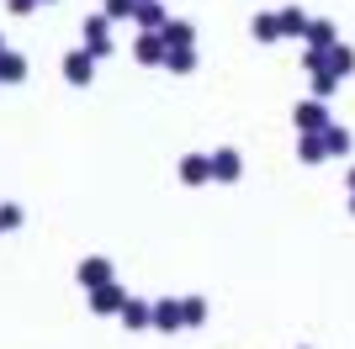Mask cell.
Segmentation results:
<instances>
[{
    "mask_svg": "<svg viewBox=\"0 0 355 349\" xmlns=\"http://www.w3.org/2000/svg\"><path fill=\"white\" fill-rule=\"evenodd\" d=\"M154 323H159V328H175V323H180V307H175V302H159V312H154Z\"/></svg>",
    "mask_w": 355,
    "mask_h": 349,
    "instance_id": "obj_2",
    "label": "cell"
},
{
    "mask_svg": "<svg viewBox=\"0 0 355 349\" xmlns=\"http://www.w3.org/2000/svg\"><path fill=\"white\" fill-rule=\"evenodd\" d=\"M117 307V291H96V312H112Z\"/></svg>",
    "mask_w": 355,
    "mask_h": 349,
    "instance_id": "obj_5",
    "label": "cell"
},
{
    "mask_svg": "<svg viewBox=\"0 0 355 349\" xmlns=\"http://www.w3.org/2000/svg\"><path fill=\"white\" fill-rule=\"evenodd\" d=\"M80 280H85V286H101L106 280V260H85L80 265Z\"/></svg>",
    "mask_w": 355,
    "mask_h": 349,
    "instance_id": "obj_1",
    "label": "cell"
},
{
    "mask_svg": "<svg viewBox=\"0 0 355 349\" xmlns=\"http://www.w3.org/2000/svg\"><path fill=\"white\" fill-rule=\"evenodd\" d=\"M0 228H16V206H0Z\"/></svg>",
    "mask_w": 355,
    "mask_h": 349,
    "instance_id": "obj_6",
    "label": "cell"
},
{
    "mask_svg": "<svg viewBox=\"0 0 355 349\" xmlns=\"http://www.w3.org/2000/svg\"><path fill=\"white\" fill-rule=\"evenodd\" d=\"M180 318H186V323H202V302H196V296H191V302H180Z\"/></svg>",
    "mask_w": 355,
    "mask_h": 349,
    "instance_id": "obj_3",
    "label": "cell"
},
{
    "mask_svg": "<svg viewBox=\"0 0 355 349\" xmlns=\"http://www.w3.org/2000/svg\"><path fill=\"white\" fill-rule=\"evenodd\" d=\"M122 318H128V323L138 328V323H148V312H144V302H128V312H122Z\"/></svg>",
    "mask_w": 355,
    "mask_h": 349,
    "instance_id": "obj_4",
    "label": "cell"
}]
</instances>
